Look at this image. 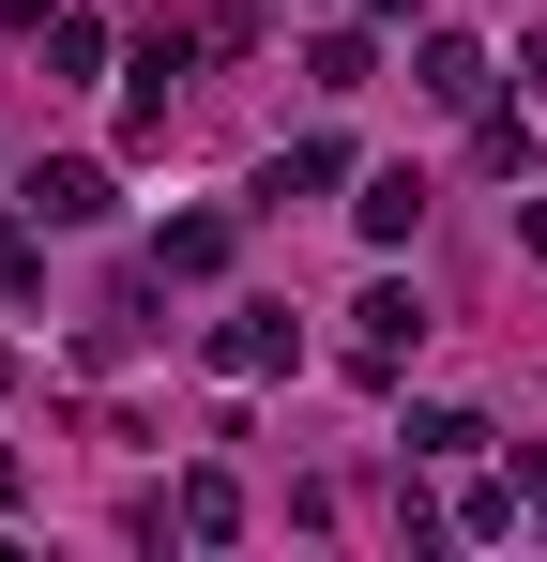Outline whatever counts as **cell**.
<instances>
[{
	"label": "cell",
	"mask_w": 547,
	"mask_h": 562,
	"mask_svg": "<svg viewBox=\"0 0 547 562\" xmlns=\"http://www.w3.org/2000/svg\"><path fill=\"white\" fill-rule=\"evenodd\" d=\"M411 335H426V304H411V289H365V304H350V366H365V380L411 366Z\"/></svg>",
	"instance_id": "cell-1"
},
{
	"label": "cell",
	"mask_w": 547,
	"mask_h": 562,
	"mask_svg": "<svg viewBox=\"0 0 547 562\" xmlns=\"http://www.w3.org/2000/svg\"><path fill=\"white\" fill-rule=\"evenodd\" d=\"M153 532H198V548H228V532H244V486H228V471H182L168 502H153Z\"/></svg>",
	"instance_id": "cell-2"
},
{
	"label": "cell",
	"mask_w": 547,
	"mask_h": 562,
	"mask_svg": "<svg viewBox=\"0 0 547 562\" xmlns=\"http://www.w3.org/2000/svg\"><path fill=\"white\" fill-rule=\"evenodd\" d=\"M289 350H304V335H289V319H274V304H244V319H228V335H213V366H228V380H274V366H289Z\"/></svg>",
	"instance_id": "cell-3"
},
{
	"label": "cell",
	"mask_w": 547,
	"mask_h": 562,
	"mask_svg": "<svg viewBox=\"0 0 547 562\" xmlns=\"http://www.w3.org/2000/svg\"><path fill=\"white\" fill-rule=\"evenodd\" d=\"M31 213H46V228H91V213H107V168H77V153L31 168Z\"/></svg>",
	"instance_id": "cell-4"
},
{
	"label": "cell",
	"mask_w": 547,
	"mask_h": 562,
	"mask_svg": "<svg viewBox=\"0 0 547 562\" xmlns=\"http://www.w3.org/2000/svg\"><path fill=\"white\" fill-rule=\"evenodd\" d=\"M350 213H365V244H411V228H426V183H411V168H380Z\"/></svg>",
	"instance_id": "cell-5"
},
{
	"label": "cell",
	"mask_w": 547,
	"mask_h": 562,
	"mask_svg": "<svg viewBox=\"0 0 547 562\" xmlns=\"http://www.w3.org/2000/svg\"><path fill=\"white\" fill-rule=\"evenodd\" d=\"M304 77H320V92H365V77H380V46H365V31H320V46H304Z\"/></svg>",
	"instance_id": "cell-6"
},
{
	"label": "cell",
	"mask_w": 547,
	"mask_h": 562,
	"mask_svg": "<svg viewBox=\"0 0 547 562\" xmlns=\"http://www.w3.org/2000/svg\"><path fill=\"white\" fill-rule=\"evenodd\" d=\"M153 259H168V274H213V259H228V213H168V244H153Z\"/></svg>",
	"instance_id": "cell-7"
},
{
	"label": "cell",
	"mask_w": 547,
	"mask_h": 562,
	"mask_svg": "<svg viewBox=\"0 0 547 562\" xmlns=\"http://www.w3.org/2000/svg\"><path fill=\"white\" fill-rule=\"evenodd\" d=\"M426 92H442V106H487V46H456V31H442V46H426Z\"/></svg>",
	"instance_id": "cell-8"
},
{
	"label": "cell",
	"mask_w": 547,
	"mask_h": 562,
	"mask_svg": "<svg viewBox=\"0 0 547 562\" xmlns=\"http://www.w3.org/2000/svg\"><path fill=\"white\" fill-rule=\"evenodd\" d=\"M320 183H350V153H335V137H304V153H274V198H320Z\"/></svg>",
	"instance_id": "cell-9"
},
{
	"label": "cell",
	"mask_w": 547,
	"mask_h": 562,
	"mask_svg": "<svg viewBox=\"0 0 547 562\" xmlns=\"http://www.w3.org/2000/svg\"><path fill=\"white\" fill-rule=\"evenodd\" d=\"M0 289H46V244H31L15 213H0Z\"/></svg>",
	"instance_id": "cell-10"
},
{
	"label": "cell",
	"mask_w": 547,
	"mask_h": 562,
	"mask_svg": "<svg viewBox=\"0 0 547 562\" xmlns=\"http://www.w3.org/2000/svg\"><path fill=\"white\" fill-rule=\"evenodd\" d=\"M517 517H547V457H533V471H517Z\"/></svg>",
	"instance_id": "cell-11"
},
{
	"label": "cell",
	"mask_w": 547,
	"mask_h": 562,
	"mask_svg": "<svg viewBox=\"0 0 547 562\" xmlns=\"http://www.w3.org/2000/svg\"><path fill=\"white\" fill-rule=\"evenodd\" d=\"M517 244H533V259H547V198H533V213H517Z\"/></svg>",
	"instance_id": "cell-12"
},
{
	"label": "cell",
	"mask_w": 547,
	"mask_h": 562,
	"mask_svg": "<svg viewBox=\"0 0 547 562\" xmlns=\"http://www.w3.org/2000/svg\"><path fill=\"white\" fill-rule=\"evenodd\" d=\"M0 502H15V457H0Z\"/></svg>",
	"instance_id": "cell-13"
}]
</instances>
